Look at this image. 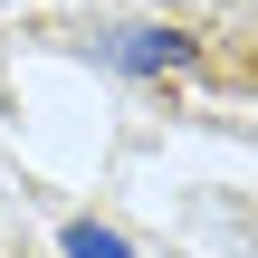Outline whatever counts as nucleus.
Returning <instances> with one entry per match:
<instances>
[{
    "label": "nucleus",
    "mask_w": 258,
    "mask_h": 258,
    "mask_svg": "<svg viewBox=\"0 0 258 258\" xmlns=\"http://www.w3.org/2000/svg\"><path fill=\"white\" fill-rule=\"evenodd\" d=\"M105 57H115L124 77H163V67H182V57H191V38H172V29H115V38H105Z\"/></svg>",
    "instance_id": "nucleus-1"
},
{
    "label": "nucleus",
    "mask_w": 258,
    "mask_h": 258,
    "mask_svg": "<svg viewBox=\"0 0 258 258\" xmlns=\"http://www.w3.org/2000/svg\"><path fill=\"white\" fill-rule=\"evenodd\" d=\"M67 258H124V239L96 230V220H77V230H67Z\"/></svg>",
    "instance_id": "nucleus-2"
}]
</instances>
